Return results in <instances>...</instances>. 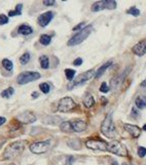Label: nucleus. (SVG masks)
I'll list each match as a JSON object with an SVG mask.
<instances>
[{"instance_id": "nucleus-1", "label": "nucleus", "mask_w": 146, "mask_h": 165, "mask_svg": "<svg viewBox=\"0 0 146 165\" xmlns=\"http://www.w3.org/2000/svg\"><path fill=\"white\" fill-rule=\"evenodd\" d=\"M24 149H25V142L19 140V142H15L13 144H9L5 148L4 152L2 153V157L1 160H13L16 157H18L19 155H21L23 153Z\"/></svg>"}, {"instance_id": "nucleus-2", "label": "nucleus", "mask_w": 146, "mask_h": 165, "mask_svg": "<svg viewBox=\"0 0 146 165\" xmlns=\"http://www.w3.org/2000/svg\"><path fill=\"white\" fill-rule=\"evenodd\" d=\"M93 29H94V28H93V25H88V26H86V27H84L82 30H79L77 33L74 34V35L68 40L67 46H69V47H74V46L80 45L82 41H84V40L90 36Z\"/></svg>"}, {"instance_id": "nucleus-3", "label": "nucleus", "mask_w": 146, "mask_h": 165, "mask_svg": "<svg viewBox=\"0 0 146 165\" xmlns=\"http://www.w3.org/2000/svg\"><path fill=\"white\" fill-rule=\"evenodd\" d=\"M101 133L108 138H114L116 135V129H115L114 123H113L112 115L109 114L105 117L104 121L101 125Z\"/></svg>"}, {"instance_id": "nucleus-4", "label": "nucleus", "mask_w": 146, "mask_h": 165, "mask_svg": "<svg viewBox=\"0 0 146 165\" xmlns=\"http://www.w3.org/2000/svg\"><path fill=\"white\" fill-rule=\"evenodd\" d=\"M95 73H96V72H95L94 69H90V70H88V71L84 72V73L79 74L77 78H74L72 82H70L68 85H67V89L72 90V89H74V88L78 87V86L84 85V84H86L88 80H92V78H94Z\"/></svg>"}, {"instance_id": "nucleus-5", "label": "nucleus", "mask_w": 146, "mask_h": 165, "mask_svg": "<svg viewBox=\"0 0 146 165\" xmlns=\"http://www.w3.org/2000/svg\"><path fill=\"white\" fill-rule=\"evenodd\" d=\"M41 78V74L37 71H24L18 75L17 82L19 85H26L34 80H37Z\"/></svg>"}, {"instance_id": "nucleus-6", "label": "nucleus", "mask_w": 146, "mask_h": 165, "mask_svg": "<svg viewBox=\"0 0 146 165\" xmlns=\"http://www.w3.org/2000/svg\"><path fill=\"white\" fill-rule=\"evenodd\" d=\"M107 151L112 153V154L117 155V156H120V157L128 156V149L125 148V144L117 142V140H112V142H108Z\"/></svg>"}, {"instance_id": "nucleus-7", "label": "nucleus", "mask_w": 146, "mask_h": 165, "mask_svg": "<svg viewBox=\"0 0 146 165\" xmlns=\"http://www.w3.org/2000/svg\"><path fill=\"white\" fill-rule=\"evenodd\" d=\"M52 147V142L50 139L42 140V142H35L30 144L29 149L33 154H44Z\"/></svg>"}, {"instance_id": "nucleus-8", "label": "nucleus", "mask_w": 146, "mask_h": 165, "mask_svg": "<svg viewBox=\"0 0 146 165\" xmlns=\"http://www.w3.org/2000/svg\"><path fill=\"white\" fill-rule=\"evenodd\" d=\"M117 3L114 0H101V1H96L93 3L91 9L94 13H97V11H104V9H115Z\"/></svg>"}, {"instance_id": "nucleus-9", "label": "nucleus", "mask_w": 146, "mask_h": 165, "mask_svg": "<svg viewBox=\"0 0 146 165\" xmlns=\"http://www.w3.org/2000/svg\"><path fill=\"white\" fill-rule=\"evenodd\" d=\"M86 148L91 149V150L94 151H102L105 152L107 151V147H108V142H104L102 139H99V138H90L86 142Z\"/></svg>"}, {"instance_id": "nucleus-10", "label": "nucleus", "mask_w": 146, "mask_h": 165, "mask_svg": "<svg viewBox=\"0 0 146 165\" xmlns=\"http://www.w3.org/2000/svg\"><path fill=\"white\" fill-rule=\"evenodd\" d=\"M76 103L71 97H64L60 99L58 103V112H68L70 110H74Z\"/></svg>"}, {"instance_id": "nucleus-11", "label": "nucleus", "mask_w": 146, "mask_h": 165, "mask_svg": "<svg viewBox=\"0 0 146 165\" xmlns=\"http://www.w3.org/2000/svg\"><path fill=\"white\" fill-rule=\"evenodd\" d=\"M16 119L22 124H31L36 121V116L34 115V112H30V110H25L18 115Z\"/></svg>"}, {"instance_id": "nucleus-12", "label": "nucleus", "mask_w": 146, "mask_h": 165, "mask_svg": "<svg viewBox=\"0 0 146 165\" xmlns=\"http://www.w3.org/2000/svg\"><path fill=\"white\" fill-rule=\"evenodd\" d=\"M70 125L72 132H84L88 127L86 123L84 120H79V119L70 121Z\"/></svg>"}, {"instance_id": "nucleus-13", "label": "nucleus", "mask_w": 146, "mask_h": 165, "mask_svg": "<svg viewBox=\"0 0 146 165\" xmlns=\"http://www.w3.org/2000/svg\"><path fill=\"white\" fill-rule=\"evenodd\" d=\"M130 70H131V67H130V68H125V71L121 72V73L119 74V75L115 76V78H113L112 80H111V82H110V87H111V89L115 90V89H117V88L119 87V85H120L121 82H123V80H125V75H127V74L129 73Z\"/></svg>"}, {"instance_id": "nucleus-14", "label": "nucleus", "mask_w": 146, "mask_h": 165, "mask_svg": "<svg viewBox=\"0 0 146 165\" xmlns=\"http://www.w3.org/2000/svg\"><path fill=\"white\" fill-rule=\"evenodd\" d=\"M54 15L55 14L50 11L41 14L37 19V22H38V24H39V26H41V27H46V26L50 23V21L52 20Z\"/></svg>"}, {"instance_id": "nucleus-15", "label": "nucleus", "mask_w": 146, "mask_h": 165, "mask_svg": "<svg viewBox=\"0 0 146 165\" xmlns=\"http://www.w3.org/2000/svg\"><path fill=\"white\" fill-rule=\"evenodd\" d=\"M133 53L135 55L142 57L146 54V39H141L139 43H137L132 49Z\"/></svg>"}, {"instance_id": "nucleus-16", "label": "nucleus", "mask_w": 146, "mask_h": 165, "mask_svg": "<svg viewBox=\"0 0 146 165\" xmlns=\"http://www.w3.org/2000/svg\"><path fill=\"white\" fill-rule=\"evenodd\" d=\"M123 128L131 134V136L133 138H138L141 134V129L136 125H131V124H125Z\"/></svg>"}, {"instance_id": "nucleus-17", "label": "nucleus", "mask_w": 146, "mask_h": 165, "mask_svg": "<svg viewBox=\"0 0 146 165\" xmlns=\"http://www.w3.org/2000/svg\"><path fill=\"white\" fill-rule=\"evenodd\" d=\"M111 65H112V61H108V62H106V63H104L102 66H101V67H99L98 70H97V72L95 73V78H101V76L103 75V73H104V72L106 71V70L108 69Z\"/></svg>"}, {"instance_id": "nucleus-18", "label": "nucleus", "mask_w": 146, "mask_h": 165, "mask_svg": "<svg viewBox=\"0 0 146 165\" xmlns=\"http://www.w3.org/2000/svg\"><path fill=\"white\" fill-rule=\"evenodd\" d=\"M32 32H33L32 27H30V26H28V25H25V24H23V25H21L18 28V33L21 34V35H30Z\"/></svg>"}, {"instance_id": "nucleus-19", "label": "nucleus", "mask_w": 146, "mask_h": 165, "mask_svg": "<svg viewBox=\"0 0 146 165\" xmlns=\"http://www.w3.org/2000/svg\"><path fill=\"white\" fill-rule=\"evenodd\" d=\"M95 104V98L91 94H86V96L84 99V105L88 108H91Z\"/></svg>"}, {"instance_id": "nucleus-20", "label": "nucleus", "mask_w": 146, "mask_h": 165, "mask_svg": "<svg viewBox=\"0 0 146 165\" xmlns=\"http://www.w3.org/2000/svg\"><path fill=\"white\" fill-rule=\"evenodd\" d=\"M135 104L139 110H143V108L146 107V98L142 97V96H139V97L136 98Z\"/></svg>"}, {"instance_id": "nucleus-21", "label": "nucleus", "mask_w": 146, "mask_h": 165, "mask_svg": "<svg viewBox=\"0 0 146 165\" xmlns=\"http://www.w3.org/2000/svg\"><path fill=\"white\" fill-rule=\"evenodd\" d=\"M39 63H40L41 68H43V69H47V68L50 67V60H48L47 56H45V55L39 57Z\"/></svg>"}, {"instance_id": "nucleus-22", "label": "nucleus", "mask_w": 146, "mask_h": 165, "mask_svg": "<svg viewBox=\"0 0 146 165\" xmlns=\"http://www.w3.org/2000/svg\"><path fill=\"white\" fill-rule=\"evenodd\" d=\"M52 41V37L47 34H42L39 37V43H41L42 46H48Z\"/></svg>"}, {"instance_id": "nucleus-23", "label": "nucleus", "mask_w": 146, "mask_h": 165, "mask_svg": "<svg viewBox=\"0 0 146 165\" xmlns=\"http://www.w3.org/2000/svg\"><path fill=\"white\" fill-rule=\"evenodd\" d=\"M75 73H76V71L74 69H70V68L65 69V75H66L67 80H69V82L73 80V78H74V76H75Z\"/></svg>"}, {"instance_id": "nucleus-24", "label": "nucleus", "mask_w": 146, "mask_h": 165, "mask_svg": "<svg viewBox=\"0 0 146 165\" xmlns=\"http://www.w3.org/2000/svg\"><path fill=\"white\" fill-rule=\"evenodd\" d=\"M2 66L5 70L7 71H13V64L11 60L9 59H3L2 60Z\"/></svg>"}, {"instance_id": "nucleus-25", "label": "nucleus", "mask_w": 146, "mask_h": 165, "mask_svg": "<svg viewBox=\"0 0 146 165\" xmlns=\"http://www.w3.org/2000/svg\"><path fill=\"white\" fill-rule=\"evenodd\" d=\"M60 129L62 130L63 132H72L71 125H70V121H66V122L61 123Z\"/></svg>"}, {"instance_id": "nucleus-26", "label": "nucleus", "mask_w": 146, "mask_h": 165, "mask_svg": "<svg viewBox=\"0 0 146 165\" xmlns=\"http://www.w3.org/2000/svg\"><path fill=\"white\" fill-rule=\"evenodd\" d=\"M13 93H15V90H13V88L9 87V88H7V89L3 90L2 93H1V96H2L3 98H11V96L13 95Z\"/></svg>"}, {"instance_id": "nucleus-27", "label": "nucleus", "mask_w": 146, "mask_h": 165, "mask_svg": "<svg viewBox=\"0 0 146 165\" xmlns=\"http://www.w3.org/2000/svg\"><path fill=\"white\" fill-rule=\"evenodd\" d=\"M22 9H23V5H22V4H18L17 6H16L15 11H9V17H15V16H20L22 14Z\"/></svg>"}, {"instance_id": "nucleus-28", "label": "nucleus", "mask_w": 146, "mask_h": 165, "mask_svg": "<svg viewBox=\"0 0 146 165\" xmlns=\"http://www.w3.org/2000/svg\"><path fill=\"white\" fill-rule=\"evenodd\" d=\"M68 146L71 147L72 149H76V150H77V149L80 148V142L77 138H73L70 142H68Z\"/></svg>"}, {"instance_id": "nucleus-29", "label": "nucleus", "mask_w": 146, "mask_h": 165, "mask_svg": "<svg viewBox=\"0 0 146 165\" xmlns=\"http://www.w3.org/2000/svg\"><path fill=\"white\" fill-rule=\"evenodd\" d=\"M39 89L41 90L42 93L44 94H48L50 91V86L48 85L47 82H42V84H40L39 85Z\"/></svg>"}, {"instance_id": "nucleus-30", "label": "nucleus", "mask_w": 146, "mask_h": 165, "mask_svg": "<svg viewBox=\"0 0 146 165\" xmlns=\"http://www.w3.org/2000/svg\"><path fill=\"white\" fill-rule=\"evenodd\" d=\"M127 14H129V15H132L133 17H139L140 11L136 6H132L131 9H128V11H127Z\"/></svg>"}, {"instance_id": "nucleus-31", "label": "nucleus", "mask_w": 146, "mask_h": 165, "mask_svg": "<svg viewBox=\"0 0 146 165\" xmlns=\"http://www.w3.org/2000/svg\"><path fill=\"white\" fill-rule=\"evenodd\" d=\"M30 54L29 53H25L22 55V57L20 58V62H21V64H23V65H25V64H27L28 62L30 61Z\"/></svg>"}, {"instance_id": "nucleus-32", "label": "nucleus", "mask_w": 146, "mask_h": 165, "mask_svg": "<svg viewBox=\"0 0 146 165\" xmlns=\"http://www.w3.org/2000/svg\"><path fill=\"white\" fill-rule=\"evenodd\" d=\"M137 153H138V156H139L140 158H143V157L146 156V148H144V147H139Z\"/></svg>"}, {"instance_id": "nucleus-33", "label": "nucleus", "mask_w": 146, "mask_h": 165, "mask_svg": "<svg viewBox=\"0 0 146 165\" xmlns=\"http://www.w3.org/2000/svg\"><path fill=\"white\" fill-rule=\"evenodd\" d=\"M9 23V17L3 14L0 15V25H5V24Z\"/></svg>"}, {"instance_id": "nucleus-34", "label": "nucleus", "mask_w": 146, "mask_h": 165, "mask_svg": "<svg viewBox=\"0 0 146 165\" xmlns=\"http://www.w3.org/2000/svg\"><path fill=\"white\" fill-rule=\"evenodd\" d=\"M100 92H102V93H107V92H109V87L107 86V84L106 82H102L101 84V86H100Z\"/></svg>"}, {"instance_id": "nucleus-35", "label": "nucleus", "mask_w": 146, "mask_h": 165, "mask_svg": "<svg viewBox=\"0 0 146 165\" xmlns=\"http://www.w3.org/2000/svg\"><path fill=\"white\" fill-rule=\"evenodd\" d=\"M82 64V58H76V59L73 61V65H75V66H80Z\"/></svg>"}, {"instance_id": "nucleus-36", "label": "nucleus", "mask_w": 146, "mask_h": 165, "mask_svg": "<svg viewBox=\"0 0 146 165\" xmlns=\"http://www.w3.org/2000/svg\"><path fill=\"white\" fill-rule=\"evenodd\" d=\"M73 161H74V158L72 156H69L68 158L66 159V162H65V165H72Z\"/></svg>"}, {"instance_id": "nucleus-37", "label": "nucleus", "mask_w": 146, "mask_h": 165, "mask_svg": "<svg viewBox=\"0 0 146 165\" xmlns=\"http://www.w3.org/2000/svg\"><path fill=\"white\" fill-rule=\"evenodd\" d=\"M84 22H82V23L78 24L77 26H75V27L73 28V31H77V30H78V31H79V30H82V27H84Z\"/></svg>"}, {"instance_id": "nucleus-38", "label": "nucleus", "mask_w": 146, "mask_h": 165, "mask_svg": "<svg viewBox=\"0 0 146 165\" xmlns=\"http://www.w3.org/2000/svg\"><path fill=\"white\" fill-rule=\"evenodd\" d=\"M43 3L44 5H46V6H50V5H54L55 3H56V1L55 0H50V1H43Z\"/></svg>"}, {"instance_id": "nucleus-39", "label": "nucleus", "mask_w": 146, "mask_h": 165, "mask_svg": "<svg viewBox=\"0 0 146 165\" xmlns=\"http://www.w3.org/2000/svg\"><path fill=\"white\" fill-rule=\"evenodd\" d=\"M5 122H6V119L4 117H0V126H2Z\"/></svg>"}, {"instance_id": "nucleus-40", "label": "nucleus", "mask_w": 146, "mask_h": 165, "mask_svg": "<svg viewBox=\"0 0 146 165\" xmlns=\"http://www.w3.org/2000/svg\"><path fill=\"white\" fill-rule=\"evenodd\" d=\"M132 115H133V117H138V112L136 110L135 107L132 108Z\"/></svg>"}, {"instance_id": "nucleus-41", "label": "nucleus", "mask_w": 146, "mask_h": 165, "mask_svg": "<svg viewBox=\"0 0 146 165\" xmlns=\"http://www.w3.org/2000/svg\"><path fill=\"white\" fill-rule=\"evenodd\" d=\"M140 86H141V87H144V88H146V78H145V80H143V82H141V84H140Z\"/></svg>"}, {"instance_id": "nucleus-42", "label": "nucleus", "mask_w": 146, "mask_h": 165, "mask_svg": "<svg viewBox=\"0 0 146 165\" xmlns=\"http://www.w3.org/2000/svg\"><path fill=\"white\" fill-rule=\"evenodd\" d=\"M32 97H33V98H37L38 97V93H37V92H33V93H32Z\"/></svg>"}, {"instance_id": "nucleus-43", "label": "nucleus", "mask_w": 146, "mask_h": 165, "mask_svg": "<svg viewBox=\"0 0 146 165\" xmlns=\"http://www.w3.org/2000/svg\"><path fill=\"white\" fill-rule=\"evenodd\" d=\"M143 130H144V131H146V124L143 126Z\"/></svg>"}, {"instance_id": "nucleus-44", "label": "nucleus", "mask_w": 146, "mask_h": 165, "mask_svg": "<svg viewBox=\"0 0 146 165\" xmlns=\"http://www.w3.org/2000/svg\"><path fill=\"white\" fill-rule=\"evenodd\" d=\"M112 165H118V163H117V162H113Z\"/></svg>"}, {"instance_id": "nucleus-45", "label": "nucleus", "mask_w": 146, "mask_h": 165, "mask_svg": "<svg viewBox=\"0 0 146 165\" xmlns=\"http://www.w3.org/2000/svg\"><path fill=\"white\" fill-rule=\"evenodd\" d=\"M11 165H15V164H11Z\"/></svg>"}]
</instances>
